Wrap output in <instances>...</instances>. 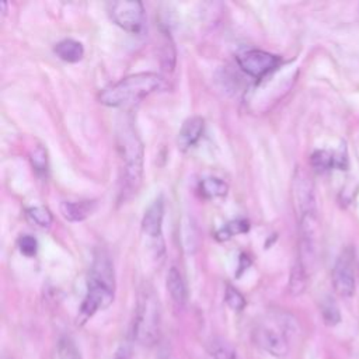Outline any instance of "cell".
Here are the masks:
<instances>
[{"label": "cell", "mask_w": 359, "mask_h": 359, "mask_svg": "<svg viewBox=\"0 0 359 359\" xmlns=\"http://www.w3.org/2000/svg\"><path fill=\"white\" fill-rule=\"evenodd\" d=\"M333 287L342 298H351L355 293V257L351 249H345L334 266Z\"/></svg>", "instance_id": "cell-9"}, {"label": "cell", "mask_w": 359, "mask_h": 359, "mask_svg": "<svg viewBox=\"0 0 359 359\" xmlns=\"http://www.w3.org/2000/svg\"><path fill=\"white\" fill-rule=\"evenodd\" d=\"M204 130H205L204 118L201 116L188 118L178 132V138H177L178 148L181 151H188L194 148L202 138Z\"/></svg>", "instance_id": "cell-11"}, {"label": "cell", "mask_w": 359, "mask_h": 359, "mask_svg": "<svg viewBox=\"0 0 359 359\" xmlns=\"http://www.w3.org/2000/svg\"><path fill=\"white\" fill-rule=\"evenodd\" d=\"M96 208V201H63L61 204V213L69 222H82L91 216Z\"/></svg>", "instance_id": "cell-12"}, {"label": "cell", "mask_w": 359, "mask_h": 359, "mask_svg": "<svg viewBox=\"0 0 359 359\" xmlns=\"http://www.w3.org/2000/svg\"><path fill=\"white\" fill-rule=\"evenodd\" d=\"M27 216L29 219L36 223L40 227H49L54 222V216L48 208L44 206H34L27 209Z\"/></svg>", "instance_id": "cell-21"}, {"label": "cell", "mask_w": 359, "mask_h": 359, "mask_svg": "<svg viewBox=\"0 0 359 359\" xmlns=\"http://www.w3.org/2000/svg\"><path fill=\"white\" fill-rule=\"evenodd\" d=\"M112 359H132V351L131 346L128 344H123L119 345V348L116 349L115 355Z\"/></svg>", "instance_id": "cell-26"}, {"label": "cell", "mask_w": 359, "mask_h": 359, "mask_svg": "<svg viewBox=\"0 0 359 359\" xmlns=\"http://www.w3.org/2000/svg\"><path fill=\"white\" fill-rule=\"evenodd\" d=\"M310 162H312V166L314 167V170L319 171V173H324L327 170H331L335 166H338V167L342 166L341 160H338L333 153L326 152V151L314 152L312 155Z\"/></svg>", "instance_id": "cell-18"}, {"label": "cell", "mask_w": 359, "mask_h": 359, "mask_svg": "<svg viewBox=\"0 0 359 359\" xmlns=\"http://www.w3.org/2000/svg\"><path fill=\"white\" fill-rule=\"evenodd\" d=\"M115 274L109 256L100 250L96 253L87 282V293L79 312L80 323L91 319L98 310L107 309L114 302Z\"/></svg>", "instance_id": "cell-1"}, {"label": "cell", "mask_w": 359, "mask_h": 359, "mask_svg": "<svg viewBox=\"0 0 359 359\" xmlns=\"http://www.w3.org/2000/svg\"><path fill=\"white\" fill-rule=\"evenodd\" d=\"M229 191V185L216 177H208L201 180L199 183V192L206 199H216L226 197Z\"/></svg>", "instance_id": "cell-15"}, {"label": "cell", "mask_w": 359, "mask_h": 359, "mask_svg": "<svg viewBox=\"0 0 359 359\" xmlns=\"http://www.w3.org/2000/svg\"><path fill=\"white\" fill-rule=\"evenodd\" d=\"M166 285H167V291H169L173 302L177 306H184L187 303L188 292H187V287H185L184 278H183V275H181L178 268L171 267L169 270Z\"/></svg>", "instance_id": "cell-13"}, {"label": "cell", "mask_w": 359, "mask_h": 359, "mask_svg": "<svg viewBox=\"0 0 359 359\" xmlns=\"http://www.w3.org/2000/svg\"><path fill=\"white\" fill-rule=\"evenodd\" d=\"M321 314H323V320L327 326H335L341 320L339 310H338L337 305L334 303V300H331V299H327L321 305Z\"/></svg>", "instance_id": "cell-23"}, {"label": "cell", "mask_w": 359, "mask_h": 359, "mask_svg": "<svg viewBox=\"0 0 359 359\" xmlns=\"http://www.w3.org/2000/svg\"><path fill=\"white\" fill-rule=\"evenodd\" d=\"M30 160H31L33 169L37 173H41V174L47 173V170H48V155H47V151L43 146H37L31 152Z\"/></svg>", "instance_id": "cell-24"}, {"label": "cell", "mask_w": 359, "mask_h": 359, "mask_svg": "<svg viewBox=\"0 0 359 359\" xmlns=\"http://www.w3.org/2000/svg\"><path fill=\"white\" fill-rule=\"evenodd\" d=\"M111 20L123 30L139 34L145 26V8L138 0H119L108 5Z\"/></svg>", "instance_id": "cell-7"}, {"label": "cell", "mask_w": 359, "mask_h": 359, "mask_svg": "<svg viewBox=\"0 0 359 359\" xmlns=\"http://www.w3.org/2000/svg\"><path fill=\"white\" fill-rule=\"evenodd\" d=\"M162 312L159 298L151 285H145L138 295V303L132 321L134 341L152 346L160 338Z\"/></svg>", "instance_id": "cell-4"}, {"label": "cell", "mask_w": 359, "mask_h": 359, "mask_svg": "<svg viewBox=\"0 0 359 359\" xmlns=\"http://www.w3.org/2000/svg\"><path fill=\"white\" fill-rule=\"evenodd\" d=\"M295 330L296 321L291 316L280 313L260 323L253 331V338L267 353L285 358L289 353V338Z\"/></svg>", "instance_id": "cell-5"}, {"label": "cell", "mask_w": 359, "mask_h": 359, "mask_svg": "<svg viewBox=\"0 0 359 359\" xmlns=\"http://www.w3.org/2000/svg\"><path fill=\"white\" fill-rule=\"evenodd\" d=\"M54 52L56 56L65 62L76 63L83 59L84 56V48L79 41L75 40H62L54 47Z\"/></svg>", "instance_id": "cell-14"}, {"label": "cell", "mask_w": 359, "mask_h": 359, "mask_svg": "<svg viewBox=\"0 0 359 359\" xmlns=\"http://www.w3.org/2000/svg\"><path fill=\"white\" fill-rule=\"evenodd\" d=\"M58 359H83L79 348L70 337H62L56 348Z\"/></svg>", "instance_id": "cell-20"}, {"label": "cell", "mask_w": 359, "mask_h": 359, "mask_svg": "<svg viewBox=\"0 0 359 359\" xmlns=\"http://www.w3.org/2000/svg\"><path fill=\"white\" fill-rule=\"evenodd\" d=\"M236 61L246 75L254 79H263L268 76L281 65V58L278 55L263 49L245 51L236 56Z\"/></svg>", "instance_id": "cell-8"}, {"label": "cell", "mask_w": 359, "mask_h": 359, "mask_svg": "<svg viewBox=\"0 0 359 359\" xmlns=\"http://www.w3.org/2000/svg\"><path fill=\"white\" fill-rule=\"evenodd\" d=\"M320 252V226L317 209H310L299 213V263L310 275L319 260Z\"/></svg>", "instance_id": "cell-6"}, {"label": "cell", "mask_w": 359, "mask_h": 359, "mask_svg": "<svg viewBox=\"0 0 359 359\" xmlns=\"http://www.w3.org/2000/svg\"><path fill=\"white\" fill-rule=\"evenodd\" d=\"M116 148L121 162V194L127 199L138 192L144 180V144L132 125L124 124L116 135Z\"/></svg>", "instance_id": "cell-2"}, {"label": "cell", "mask_w": 359, "mask_h": 359, "mask_svg": "<svg viewBox=\"0 0 359 359\" xmlns=\"http://www.w3.org/2000/svg\"><path fill=\"white\" fill-rule=\"evenodd\" d=\"M162 86L163 79L158 73H135L105 87L100 93L98 100L102 105L112 108L127 107L156 93Z\"/></svg>", "instance_id": "cell-3"}, {"label": "cell", "mask_w": 359, "mask_h": 359, "mask_svg": "<svg viewBox=\"0 0 359 359\" xmlns=\"http://www.w3.org/2000/svg\"><path fill=\"white\" fill-rule=\"evenodd\" d=\"M19 249L20 252L27 256V257H34L37 254L38 250V242L37 238L30 236V234H24L19 238Z\"/></svg>", "instance_id": "cell-25"}, {"label": "cell", "mask_w": 359, "mask_h": 359, "mask_svg": "<svg viewBox=\"0 0 359 359\" xmlns=\"http://www.w3.org/2000/svg\"><path fill=\"white\" fill-rule=\"evenodd\" d=\"M211 353L215 359H238L234 348L222 338H216L211 342Z\"/></svg>", "instance_id": "cell-19"}, {"label": "cell", "mask_w": 359, "mask_h": 359, "mask_svg": "<svg viewBox=\"0 0 359 359\" xmlns=\"http://www.w3.org/2000/svg\"><path fill=\"white\" fill-rule=\"evenodd\" d=\"M249 229H250L249 220H246V219H234V220L226 223L223 227H220L216 231V238H217V240H220V242L229 240V238H231L233 236L247 233Z\"/></svg>", "instance_id": "cell-17"}, {"label": "cell", "mask_w": 359, "mask_h": 359, "mask_svg": "<svg viewBox=\"0 0 359 359\" xmlns=\"http://www.w3.org/2000/svg\"><path fill=\"white\" fill-rule=\"evenodd\" d=\"M307 281H309L307 271L299 263H295V266L291 271V278H289V285H288L289 293L292 296L302 295L307 288Z\"/></svg>", "instance_id": "cell-16"}, {"label": "cell", "mask_w": 359, "mask_h": 359, "mask_svg": "<svg viewBox=\"0 0 359 359\" xmlns=\"http://www.w3.org/2000/svg\"><path fill=\"white\" fill-rule=\"evenodd\" d=\"M6 359H8V358H6ZM9 359H10V358H9Z\"/></svg>", "instance_id": "cell-27"}, {"label": "cell", "mask_w": 359, "mask_h": 359, "mask_svg": "<svg viewBox=\"0 0 359 359\" xmlns=\"http://www.w3.org/2000/svg\"><path fill=\"white\" fill-rule=\"evenodd\" d=\"M163 217H165V201L162 197L156 198L149 208L145 211L142 217V231L152 240H160L163 233Z\"/></svg>", "instance_id": "cell-10"}, {"label": "cell", "mask_w": 359, "mask_h": 359, "mask_svg": "<svg viewBox=\"0 0 359 359\" xmlns=\"http://www.w3.org/2000/svg\"><path fill=\"white\" fill-rule=\"evenodd\" d=\"M224 300L227 303V306L231 309V310H236V312H240L246 307V299L245 296L238 292L237 289H234L233 287H227L226 288V293H224Z\"/></svg>", "instance_id": "cell-22"}]
</instances>
